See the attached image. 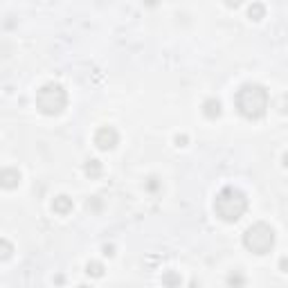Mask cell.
<instances>
[{
	"mask_svg": "<svg viewBox=\"0 0 288 288\" xmlns=\"http://www.w3.org/2000/svg\"><path fill=\"white\" fill-rule=\"evenodd\" d=\"M237 106H239V113H241L243 117L257 119L266 113V106H268V92L257 84H246L237 92Z\"/></svg>",
	"mask_w": 288,
	"mask_h": 288,
	"instance_id": "1",
	"label": "cell"
},
{
	"mask_svg": "<svg viewBox=\"0 0 288 288\" xmlns=\"http://www.w3.org/2000/svg\"><path fill=\"white\" fill-rule=\"evenodd\" d=\"M246 196L234 187H225L214 200V210L223 221H237L246 212Z\"/></svg>",
	"mask_w": 288,
	"mask_h": 288,
	"instance_id": "2",
	"label": "cell"
},
{
	"mask_svg": "<svg viewBox=\"0 0 288 288\" xmlns=\"http://www.w3.org/2000/svg\"><path fill=\"white\" fill-rule=\"evenodd\" d=\"M68 97L66 92H63L61 86L57 84H50V86H43L39 90V95H36V104L45 115H54V113H61L63 106H66Z\"/></svg>",
	"mask_w": 288,
	"mask_h": 288,
	"instance_id": "3",
	"label": "cell"
},
{
	"mask_svg": "<svg viewBox=\"0 0 288 288\" xmlns=\"http://www.w3.org/2000/svg\"><path fill=\"white\" fill-rule=\"evenodd\" d=\"M243 241H246L248 250H252V252H257V254H266L270 248H273L275 234L266 223H257V225H252L246 232V239H243Z\"/></svg>",
	"mask_w": 288,
	"mask_h": 288,
	"instance_id": "4",
	"label": "cell"
},
{
	"mask_svg": "<svg viewBox=\"0 0 288 288\" xmlns=\"http://www.w3.org/2000/svg\"><path fill=\"white\" fill-rule=\"evenodd\" d=\"M95 142H97L99 149H113V146L117 144V133L113 131V128L104 126V128H99V133L95 135Z\"/></svg>",
	"mask_w": 288,
	"mask_h": 288,
	"instance_id": "5",
	"label": "cell"
},
{
	"mask_svg": "<svg viewBox=\"0 0 288 288\" xmlns=\"http://www.w3.org/2000/svg\"><path fill=\"white\" fill-rule=\"evenodd\" d=\"M18 182H20V173L16 171V169H5V171H0V185H3V187L14 189Z\"/></svg>",
	"mask_w": 288,
	"mask_h": 288,
	"instance_id": "6",
	"label": "cell"
},
{
	"mask_svg": "<svg viewBox=\"0 0 288 288\" xmlns=\"http://www.w3.org/2000/svg\"><path fill=\"white\" fill-rule=\"evenodd\" d=\"M70 207H72V200H70L68 196H59L57 200H54V212H59V214H66Z\"/></svg>",
	"mask_w": 288,
	"mask_h": 288,
	"instance_id": "7",
	"label": "cell"
},
{
	"mask_svg": "<svg viewBox=\"0 0 288 288\" xmlns=\"http://www.w3.org/2000/svg\"><path fill=\"white\" fill-rule=\"evenodd\" d=\"M205 108H207V111H205V113H207V117H216L221 113V104H219V101H207Z\"/></svg>",
	"mask_w": 288,
	"mask_h": 288,
	"instance_id": "8",
	"label": "cell"
},
{
	"mask_svg": "<svg viewBox=\"0 0 288 288\" xmlns=\"http://www.w3.org/2000/svg\"><path fill=\"white\" fill-rule=\"evenodd\" d=\"M12 254V246L7 241H0V259H7Z\"/></svg>",
	"mask_w": 288,
	"mask_h": 288,
	"instance_id": "9",
	"label": "cell"
},
{
	"mask_svg": "<svg viewBox=\"0 0 288 288\" xmlns=\"http://www.w3.org/2000/svg\"><path fill=\"white\" fill-rule=\"evenodd\" d=\"M99 169H101V167H99V162H97V160H90V165L86 167V171H88V173H99Z\"/></svg>",
	"mask_w": 288,
	"mask_h": 288,
	"instance_id": "10",
	"label": "cell"
},
{
	"mask_svg": "<svg viewBox=\"0 0 288 288\" xmlns=\"http://www.w3.org/2000/svg\"><path fill=\"white\" fill-rule=\"evenodd\" d=\"M88 273L99 277V275H101V266H99V264H90V266H88Z\"/></svg>",
	"mask_w": 288,
	"mask_h": 288,
	"instance_id": "11",
	"label": "cell"
},
{
	"mask_svg": "<svg viewBox=\"0 0 288 288\" xmlns=\"http://www.w3.org/2000/svg\"><path fill=\"white\" fill-rule=\"evenodd\" d=\"M81 288H86V286H81Z\"/></svg>",
	"mask_w": 288,
	"mask_h": 288,
	"instance_id": "12",
	"label": "cell"
}]
</instances>
